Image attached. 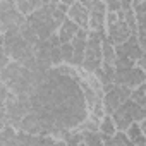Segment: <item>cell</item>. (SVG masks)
<instances>
[{
    "mask_svg": "<svg viewBox=\"0 0 146 146\" xmlns=\"http://www.w3.org/2000/svg\"><path fill=\"white\" fill-rule=\"evenodd\" d=\"M117 131H125L132 122H139L141 119L146 117V107H141L134 103L131 98L122 102L112 113H110Z\"/></svg>",
    "mask_w": 146,
    "mask_h": 146,
    "instance_id": "cell-1",
    "label": "cell"
},
{
    "mask_svg": "<svg viewBox=\"0 0 146 146\" xmlns=\"http://www.w3.org/2000/svg\"><path fill=\"white\" fill-rule=\"evenodd\" d=\"M146 81V70L132 65V67H125V69H115L113 74V83L115 84H124L129 88H136L141 83Z\"/></svg>",
    "mask_w": 146,
    "mask_h": 146,
    "instance_id": "cell-2",
    "label": "cell"
},
{
    "mask_svg": "<svg viewBox=\"0 0 146 146\" xmlns=\"http://www.w3.org/2000/svg\"><path fill=\"white\" fill-rule=\"evenodd\" d=\"M115 55L117 57H129V58H132L136 62L137 58L144 57V48L137 43L136 35H131L124 43L115 45Z\"/></svg>",
    "mask_w": 146,
    "mask_h": 146,
    "instance_id": "cell-3",
    "label": "cell"
},
{
    "mask_svg": "<svg viewBox=\"0 0 146 146\" xmlns=\"http://www.w3.org/2000/svg\"><path fill=\"white\" fill-rule=\"evenodd\" d=\"M90 11V19H88V31H105V16L107 9L103 0H96L91 5Z\"/></svg>",
    "mask_w": 146,
    "mask_h": 146,
    "instance_id": "cell-4",
    "label": "cell"
},
{
    "mask_svg": "<svg viewBox=\"0 0 146 146\" xmlns=\"http://www.w3.org/2000/svg\"><path fill=\"white\" fill-rule=\"evenodd\" d=\"M24 21H26V16H23L16 7H11L0 12V23H2L4 33L7 29H19Z\"/></svg>",
    "mask_w": 146,
    "mask_h": 146,
    "instance_id": "cell-5",
    "label": "cell"
},
{
    "mask_svg": "<svg viewBox=\"0 0 146 146\" xmlns=\"http://www.w3.org/2000/svg\"><path fill=\"white\" fill-rule=\"evenodd\" d=\"M67 17L72 21V23H76L79 28L83 29H88V19H90V11L81 5L79 2H74L72 5H69L67 9Z\"/></svg>",
    "mask_w": 146,
    "mask_h": 146,
    "instance_id": "cell-6",
    "label": "cell"
},
{
    "mask_svg": "<svg viewBox=\"0 0 146 146\" xmlns=\"http://www.w3.org/2000/svg\"><path fill=\"white\" fill-rule=\"evenodd\" d=\"M17 131H24V132H29V134H43V129H41L38 113H36V112H28V113L21 119Z\"/></svg>",
    "mask_w": 146,
    "mask_h": 146,
    "instance_id": "cell-7",
    "label": "cell"
},
{
    "mask_svg": "<svg viewBox=\"0 0 146 146\" xmlns=\"http://www.w3.org/2000/svg\"><path fill=\"white\" fill-rule=\"evenodd\" d=\"M78 29H79V26L76 24V23H72L69 17H65L64 21H62V24L58 26V29L55 31L57 33V36H58V40H60V43H69L72 38L76 36V33H78Z\"/></svg>",
    "mask_w": 146,
    "mask_h": 146,
    "instance_id": "cell-8",
    "label": "cell"
},
{
    "mask_svg": "<svg viewBox=\"0 0 146 146\" xmlns=\"http://www.w3.org/2000/svg\"><path fill=\"white\" fill-rule=\"evenodd\" d=\"M21 72H23V65L16 60H11L4 69H0V81L4 84H7V83L14 81L16 78H19Z\"/></svg>",
    "mask_w": 146,
    "mask_h": 146,
    "instance_id": "cell-9",
    "label": "cell"
},
{
    "mask_svg": "<svg viewBox=\"0 0 146 146\" xmlns=\"http://www.w3.org/2000/svg\"><path fill=\"white\" fill-rule=\"evenodd\" d=\"M115 45H112L107 38L102 40V64L103 65H110L115 67Z\"/></svg>",
    "mask_w": 146,
    "mask_h": 146,
    "instance_id": "cell-10",
    "label": "cell"
},
{
    "mask_svg": "<svg viewBox=\"0 0 146 146\" xmlns=\"http://www.w3.org/2000/svg\"><path fill=\"white\" fill-rule=\"evenodd\" d=\"M46 4H48V0H19V2H16V9L23 16H29L31 12H35L36 9H40Z\"/></svg>",
    "mask_w": 146,
    "mask_h": 146,
    "instance_id": "cell-11",
    "label": "cell"
},
{
    "mask_svg": "<svg viewBox=\"0 0 146 146\" xmlns=\"http://www.w3.org/2000/svg\"><path fill=\"white\" fill-rule=\"evenodd\" d=\"M124 132H125V136L129 137L131 144H139V146L146 144V134H143V131L139 129V124H137V122H132Z\"/></svg>",
    "mask_w": 146,
    "mask_h": 146,
    "instance_id": "cell-12",
    "label": "cell"
},
{
    "mask_svg": "<svg viewBox=\"0 0 146 146\" xmlns=\"http://www.w3.org/2000/svg\"><path fill=\"white\" fill-rule=\"evenodd\" d=\"M16 136H17V129H14L12 125L5 124L0 131V146H9V144H17L16 143Z\"/></svg>",
    "mask_w": 146,
    "mask_h": 146,
    "instance_id": "cell-13",
    "label": "cell"
},
{
    "mask_svg": "<svg viewBox=\"0 0 146 146\" xmlns=\"http://www.w3.org/2000/svg\"><path fill=\"white\" fill-rule=\"evenodd\" d=\"M115 131H117V127H115V124H113L112 117L105 113V115L100 119V122H98V132H100L102 136H107V137H110V136H112Z\"/></svg>",
    "mask_w": 146,
    "mask_h": 146,
    "instance_id": "cell-14",
    "label": "cell"
},
{
    "mask_svg": "<svg viewBox=\"0 0 146 146\" xmlns=\"http://www.w3.org/2000/svg\"><path fill=\"white\" fill-rule=\"evenodd\" d=\"M19 33H21V36L24 38V41H28L31 46L38 41V35H36V31H35V28L28 23V21H24L23 24H21V28H19Z\"/></svg>",
    "mask_w": 146,
    "mask_h": 146,
    "instance_id": "cell-15",
    "label": "cell"
},
{
    "mask_svg": "<svg viewBox=\"0 0 146 146\" xmlns=\"http://www.w3.org/2000/svg\"><path fill=\"white\" fill-rule=\"evenodd\" d=\"M129 98H131L134 103H137V105H141V107H146V84L141 83L139 86L132 88Z\"/></svg>",
    "mask_w": 146,
    "mask_h": 146,
    "instance_id": "cell-16",
    "label": "cell"
},
{
    "mask_svg": "<svg viewBox=\"0 0 146 146\" xmlns=\"http://www.w3.org/2000/svg\"><path fill=\"white\" fill-rule=\"evenodd\" d=\"M144 12H146V2H141V4L132 5V14H134V19H136L137 28H143L144 26Z\"/></svg>",
    "mask_w": 146,
    "mask_h": 146,
    "instance_id": "cell-17",
    "label": "cell"
},
{
    "mask_svg": "<svg viewBox=\"0 0 146 146\" xmlns=\"http://www.w3.org/2000/svg\"><path fill=\"white\" fill-rule=\"evenodd\" d=\"M108 144H119V146H131V141H129V137L125 136V132L124 131H115L112 136H110V139H108Z\"/></svg>",
    "mask_w": 146,
    "mask_h": 146,
    "instance_id": "cell-18",
    "label": "cell"
},
{
    "mask_svg": "<svg viewBox=\"0 0 146 146\" xmlns=\"http://www.w3.org/2000/svg\"><path fill=\"white\" fill-rule=\"evenodd\" d=\"M60 53H62V64H70L72 62V45L69 43H60Z\"/></svg>",
    "mask_w": 146,
    "mask_h": 146,
    "instance_id": "cell-19",
    "label": "cell"
},
{
    "mask_svg": "<svg viewBox=\"0 0 146 146\" xmlns=\"http://www.w3.org/2000/svg\"><path fill=\"white\" fill-rule=\"evenodd\" d=\"M50 64L52 67H57L62 64V53H60V45L50 48Z\"/></svg>",
    "mask_w": 146,
    "mask_h": 146,
    "instance_id": "cell-20",
    "label": "cell"
},
{
    "mask_svg": "<svg viewBox=\"0 0 146 146\" xmlns=\"http://www.w3.org/2000/svg\"><path fill=\"white\" fill-rule=\"evenodd\" d=\"M9 62H11V57L5 53V48H4V33H0V69H4Z\"/></svg>",
    "mask_w": 146,
    "mask_h": 146,
    "instance_id": "cell-21",
    "label": "cell"
},
{
    "mask_svg": "<svg viewBox=\"0 0 146 146\" xmlns=\"http://www.w3.org/2000/svg\"><path fill=\"white\" fill-rule=\"evenodd\" d=\"M103 4H105L107 12H119V11H120L119 0H103Z\"/></svg>",
    "mask_w": 146,
    "mask_h": 146,
    "instance_id": "cell-22",
    "label": "cell"
},
{
    "mask_svg": "<svg viewBox=\"0 0 146 146\" xmlns=\"http://www.w3.org/2000/svg\"><path fill=\"white\" fill-rule=\"evenodd\" d=\"M9 93H11V91H9V88H7V84H4L2 81H0V107H4V102H5V98H7Z\"/></svg>",
    "mask_w": 146,
    "mask_h": 146,
    "instance_id": "cell-23",
    "label": "cell"
},
{
    "mask_svg": "<svg viewBox=\"0 0 146 146\" xmlns=\"http://www.w3.org/2000/svg\"><path fill=\"white\" fill-rule=\"evenodd\" d=\"M119 4H120V11L122 12L132 9V0H119Z\"/></svg>",
    "mask_w": 146,
    "mask_h": 146,
    "instance_id": "cell-24",
    "label": "cell"
},
{
    "mask_svg": "<svg viewBox=\"0 0 146 146\" xmlns=\"http://www.w3.org/2000/svg\"><path fill=\"white\" fill-rule=\"evenodd\" d=\"M78 2H79L81 5H84L86 9H91V5L96 2V0H78Z\"/></svg>",
    "mask_w": 146,
    "mask_h": 146,
    "instance_id": "cell-25",
    "label": "cell"
},
{
    "mask_svg": "<svg viewBox=\"0 0 146 146\" xmlns=\"http://www.w3.org/2000/svg\"><path fill=\"white\" fill-rule=\"evenodd\" d=\"M58 2H62V4H65V5L69 7V5H72L74 2H78V0H58Z\"/></svg>",
    "mask_w": 146,
    "mask_h": 146,
    "instance_id": "cell-26",
    "label": "cell"
},
{
    "mask_svg": "<svg viewBox=\"0 0 146 146\" xmlns=\"http://www.w3.org/2000/svg\"><path fill=\"white\" fill-rule=\"evenodd\" d=\"M141 2H144V0H132V5H136V4H141Z\"/></svg>",
    "mask_w": 146,
    "mask_h": 146,
    "instance_id": "cell-27",
    "label": "cell"
},
{
    "mask_svg": "<svg viewBox=\"0 0 146 146\" xmlns=\"http://www.w3.org/2000/svg\"><path fill=\"white\" fill-rule=\"evenodd\" d=\"M14 2H19V0H14Z\"/></svg>",
    "mask_w": 146,
    "mask_h": 146,
    "instance_id": "cell-28",
    "label": "cell"
}]
</instances>
